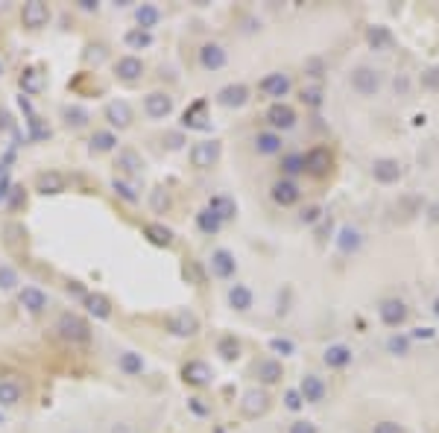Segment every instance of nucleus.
<instances>
[{
    "instance_id": "nucleus-1",
    "label": "nucleus",
    "mask_w": 439,
    "mask_h": 433,
    "mask_svg": "<svg viewBox=\"0 0 439 433\" xmlns=\"http://www.w3.org/2000/svg\"><path fill=\"white\" fill-rule=\"evenodd\" d=\"M56 331H59V337L68 343H76V346L91 343V328L83 317H76V313H62V317L56 319Z\"/></svg>"
},
{
    "instance_id": "nucleus-2",
    "label": "nucleus",
    "mask_w": 439,
    "mask_h": 433,
    "mask_svg": "<svg viewBox=\"0 0 439 433\" xmlns=\"http://www.w3.org/2000/svg\"><path fill=\"white\" fill-rule=\"evenodd\" d=\"M220 155H223V144L220 141H199L191 147V164L196 170H211L217 161H220Z\"/></svg>"
},
{
    "instance_id": "nucleus-3",
    "label": "nucleus",
    "mask_w": 439,
    "mask_h": 433,
    "mask_svg": "<svg viewBox=\"0 0 439 433\" xmlns=\"http://www.w3.org/2000/svg\"><path fill=\"white\" fill-rule=\"evenodd\" d=\"M351 88L361 97H375L378 91H381V73H378L375 68H369V65L354 68L351 71Z\"/></svg>"
},
{
    "instance_id": "nucleus-4",
    "label": "nucleus",
    "mask_w": 439,
    "mask_h": 433,
    "mask_svg": "<svg viewBox=\"0 0 439 433\" xmlns=\"http://www.w3.org/2000/svg\"><path fill=\"white\" fill-rule=\"evenodd\" d=\"M167 331L173 334V337H182V340L196 337V334H199V319H196V313H191V310H176L173 317L167 319Z\"/></svg>"
},
{
    "instance_id": "nucleus-5",
    "label": "nucleus",
    "mask_w": 439,
    "mask_h": 433,
    "mask_svg": "<svg viewBox=\"0 0 439 433\" xmlns=\"http://www.w3.org/2000/svg\"><path fill=\"white\" fill-rule=\"evenodd\" d=\"M270 410V396H267V389H246L243 392V398H241V413L246 419H258V416H264V413Z\"/></svg>"
},
{
    "instance_id": "nucleus-6",
    "label": "nucleus",
    "mask_w": 439,
    "mask_h": 433,
    "mask_svg": "<svg viewBox=\"0 0 439 433\" xmlns=\"http://www.w3.org/2000/svg\"><path fill=\"white\" fill-rule=\"evenodd\" d=\"M331 164H334V155L328 147H313L308 155H305V173L316 176V179H323V176L331 173Z\"/></svg>"
},
{
    "instance_id": "nucleus-7",
    "label": "nucleus",
    "mask_w": 439,
    "mask_h": 433,
    "mask_svg": "<svg viewBox=\"0 0 439 433\" xmlns=\"http://www.w3.org/2000/svg\"><path fill=\"white\" fill-rule=\"evenodd\" d=\"M296 121H299V117H296V109L287 106V103H282V100L272 103V106L267 109V123L272 126V132H278V129H282V132H284V129H293Z\"/></svg>"
},
{
    "instance_id": "nucleus-8",
    "label": "nucleus",
    "mask_w": 439,
    "mask_h": 433,
    "mask_svg": "<svg viewBox=\"0 0 439 433\" xmlns=\"http://www.w3.org/2000/svg\"><path fill=\"white\" fill-rule=\"evenodd\" d=\"M217 103L223 109H243L249 103V88L243 83H231L217 91Z\"/></svg>"
},
{
    "instance_id": "nucleus-9",
    "label": "nucleus",
    "mask_w": 439,
    "mask_h": 433,
    "mask_svg": "<svg viewBox=\"0 0 439 433\" xmlns=\"http://www.w3.org/2000/svg\"><path fill=\"white\" fill-rule=\"evenodd\" d=\"M270 196H272L275 205L290 208V205H296L299 200H302V190H299V185H296L293 179H278V182H272Z\"/></svg>"
},
{
    "instance_id": "nucleus-10",
    "label": "nucleus",
    "mask_w": 439,
    "mask_h": 433,
    "mask_svg": "<svg viewBox=\"0 0 439 433\" xmlns=\"http://www.w3.org/2000/svg\"><path fill=\"white\" fill-rule=\"evenodd\" d=\"M21 21H24V27H30V30L47 27V21H50V6L44 4V0H30V4H24V9H21Z\"/></svg>"
},
{
    "instance_id": "nucleus-11",
    "label": "nucleus",
    "mask_w": 439,
    "mask_h": 433,
    "mask_svg": "<svg viewBox=\"0 0 439 433\" xmlns=\"http://www.w3.org/2000/svg\"><path fill=\"white\" fill-rule=\"evenodd\" d=\"M103 114H106V121H109L112 129H129L132 121H135V111H132V106L126 100H112Z\"/></svg>"
},
{
    "instance_id": "nucleus-12",
    "label": "nucleus",
    "mask_w": 439,
    "mask_h": 433,
    "mask_svg": "<svg viewBox=\"0 0 439 433\" xmlns=\"http://www.w3.org/2000/svg\"><path fill=\"white\" fill-rule=\"evenodd\" d=\"M182 381L188 386H208L214 381V369L208 363H203V360H188L182 366Z\"/></svg>"
},
{
    "instance_id": "nucleus-13",
    "label": "nucleus",
    "mask_w": 439,
    "mask_h": 433,
    "mask_svg": "<svg viewBox=\"0 0 439 433\" xmlns=\"http://www.w3.org/2000/svg\"><path fill=\"white\" fill-rule=\"evenodd\" d=\"M144 111L152 117V121H164L173 111V97L164 94V91H152L144 97Z\"/></svg>"
},
{
    "instance_id": "nucleus-14",
    "label": "nucleus",
    "mask_w": 439,
    "mask_h": 433,
    "mask_svg": "<svg viewBox=\"0 0 439 433\" xmlns=\"http://www.w3.org/2000/svg\"><path fill=\"white\" fill-rule=\"evenodd\" d=\"M144 62H141V56H121L114 62V73H117V80L121 83H138L144 76Z\"/></svg>"
},
{
    "instance_id": "nucleus-15",
    "label": "nucleus",
    "mask_w": 439,
    "mask_h": 433,
    "mask_svg": "<svg viewBox=\"0 0 439 433\" xmlns=\"http://www.w3.org/2000/svg\"><path fill=\"white\" fill-rule=\"evenodd\" d=\"M378 317H381V322L387 328H398L407 319V305L402 299H384L381 307H378Z\"/></svg>"
},
{
    "instance_id": "nucleus-16",
    "label": "nucleus",
    "mask_w": 439,
    "mask_h": 433,
    "mask_svg": "<svg viewBox=\"0 0 439 433\" xmlns=\"http://www.w3.org/2000/svg\"><path fill=\"white\" fill-rule=\"evenodd\" d=\"M226 62H229V53L223 44L208 42V44L199 47V65L205 71H220V68H226Z\"/></svg>"
},
{
    "instance_id": "nucleus-17",
    "label": "nucleus",
    "mask_w": 439,
    "mask_h": 433,
    "mask_svg": "<svg viewBox=\"0 0 439 433\" xmlns=\"http://www.w3.org/2000/svg\"><path fill=\"white\" fill-rule=\"evenodd\" d=\"M65 188H68V179L59 170H44V173L35 176V190L42 196H56V193H62Z\"/></svg>"
},
{
    "instance_id": "nucleus-18",
    "label": "nucleus",
    "mask_w": 439,
    "mask_h": 433,
    "mask_svg": "<svg viewBox=\"0 0 439 433\" xmlns=\"http://www.w3.org/2000/svg\"><path fill=\"white\" fill-rule=\"evenodd\" d=\"M325 392H328V386L319 375H305L302 384H299V396L305 398V404H323Z\"/></svg>"
},
{
    "instance_id": "nucleus-19",
    "label": "nucleus",
    "mask_w": 439,
    "mask_h": 433,
    "mask_svg": "<svg viewBox=\"0 0 439 433\" xmlns=\"http://www.w3.org/2000/svg\"><path fill=\"white\" fill-rule=\"evenodd\" d=\"M372 176H375V182H381V185H395L398 179H402V164H398L395 159H375L372 161Z\"/></svg>"
},
{
    "instance_id": "nucleus-20",
    "label": "nucleus",
    "mask_w": 439,
    "mask_h": 433,
    "mask_svg": "<svg viewBox=\"0 0 439 433\" xmlns=\"http://www.w3.org/2000/svg\"><path fill=\"white\" fill-rule=\"evenodd\" d=\"M211 272L217 275V279H231V275L237 272L234 255L229 249H214L211 252Z\"/></svg>"
},
{
    "instance_id": "nucleus-21",
    "label": "nucleus",
    "mask_w": 439,
    "mask_h": 433,
    "mask_svg": "<svg viewBox=\"0 0 439 433\" xmlns=\"http://www.w3.org/2000/svg\"><path fill=\"white\" fill-rule=\"evenodd\" d=\"M258 88H261L267 97H287V94H290V88H293V83H290V76H287V73L275 71V73H267Z\"/></svg>"
},
{
    "instance_id": "nucleus-22",
    "label": "nucleus",
    "mask_w": 439,
    "mask_h": 433,
    "mask_svg": "<svg viewBox=\"0 0 439 433\" xmlns=\"http://www.w3.org/2000/svg\"><path fill=\"white\" fill-rule=\"evenodd\" d=\"M18 302H21V307L27 313H42V310H47V293L42 287H24L18 293Z\"/></svg>"
},
{
    "instance_id": "nucleus-23",
    "label": "nucleus",
    "mask_w": 439,
    "mask_h": 433,
    "mask_svg": "<svg viewBox=\"0 0 439 433\" xmlns=\"http://www.w3.org/2000/svg\"><path fill=\"white\" fill-rule=\"evenodd\" d=\"M255 375H258V381L261 384H278L284 378V366H282V360H275V358H264L261 363L255 366Z\"/></svg>"
},
{
    "instance_id": "nucleus-24",
    "label": "nucleus",
    "mask_w": 439,
    "mask_h": 433,
    "mask_svg": "<svg viewBox=\"0 0 439 433\" xmlns=\"http://www.w3.org/2000/svg\"><path fill=\"white\" fill-rule=\"evenodd\" d=\"M323 363H325L328 369H346V366L351 363V348L343 346V343L328 346V348L323 351Z\"/></svg>"
},
{
    "instance_id": "nucleus-25",
    "label": "nucleus",
    "mask_w": 439,
    "mask_h": 433,
    "mask_svg": "<svg viewBox=\"0 0 439 433\" xmlns=\"http://www.w3.org/2000/svg\"><path fill=\"white\" fill-rule=\"evenodd\" d=\"M144 238L152 243V246H162V249H170L173 246V228H167L164 223H147L144 226Z\"/></svg>"
},
{
    "instance_id": "nucleus-26",
    "label": "nucleus",
    "mask_w": 439,
    "mask_h": 433,
    "mask_svg": "<svg viewBox=\"0 0 439 433\" xmlns=\"http://www.w3.org/2000/svg\"><path fill=\"white\" fill-rule=\"evenodd\" d=\"M205 208H211V211H214V214H217L223 223H229V220H234V216H237V202L231 200V196H226V193H217V196H211Z\"/></svg>"
},
{
    "instance_id": "nucleus-27",
    "label": "nucleus",
    "mask_w": 439,
    "mask_h": 433,
    "mask_svg": "<svg viewBox=\"0 0 439 433\" xmlns=\"http://www.w3.org/2000/svg\"><path fill=\"white\" fill-rule=\"evenodd\" d=\"M83 305L88 307V313L94 319H109L112 317V302L103 296V293H85Z\"/></svg>"
},
{
    "instance_id": "nucleus-28",
    "label": "nucleus",
    "mask_w": 439,
    "mask_h": 433,
    "mask_svg": "<svg viewBox=\"0 0 439 433\" xmlns=\"http://www.w3.org/2000/svg\"><path fill=\"white\" fill-rule=\"evenodd\" d=\"M18 85H21V91L30 94V97L42 94L44 91V73L38 68H24V73L18 76Z\"/></svg>"
},
{
    "instance_id": "nucleus-29",
    "label": "nucleus",
    "mask_w": 439,
    "mask_h": 433,
    "mask_svg": "<svg viewBox=\"0 0 439 433\" xmlns=\"http://www.w3.org/2000/svg\"><path fill=\"white\" fill-rule=\"evenodd\" d=\"M252 302H255V296H252V290H249L246 284H231V287H229V305H231L237 313L252 310Z\"/></svg>"
},
{
    "instance_id": "nucleus-30",
    "label": "nucleus",
    "mask_w": 439,
    "mask_h": 433,
    "mask_svg": "<svg viewBox=\"0 0 439 433\" xmlns=\"http://www.w3.org/2000/svg\"><path fill=\"white\" fill-rule=\"evenodd\" d=\"M361 243H363V234H361V228H354V226H343L340 234H337V246H340L343 255L357 252V249H361Z\"/></svg>"
},
{
    "instance_id": "nucleus-31",
    "label": "nucleus",
    "mask_w": 439,
    "mask_h": 433,
    "mask_svg": "<svg viewBox=\"0 0 439 433\" xmlns=\"http://www.w3.org/2000/svg\"><path fill=\"white\" fill-rule=\"evenodd\" d=\"M114 147H117V135H114L112 129H97V132L91 135V141H88V150H91L94 155L112 152Z\"/></svg>"
},
{
    "instance_id": "nucleus-32",
    "label": "nucleus",
    "mask_w": 439,
    "mask_h": 433,
    "mask_svg": "<svg viewBox=\"0 0 439 433\" xmlns=\"http://www.w3.org/2000/svg\"><path fill=\"white\" fill-rule=\"evenodd\" d=\"M135 21H138V30H152L158 21H162V9H158L155 4H141L135 9Z\"/></svg>"
},
{
    "instance_id": "nucleus-33",
    "label": "nucleus",
    "mask_w": 439,
    "mask_h": 433,
    "mask_svg": "<svg viewBox=\"0 0 439 433\" xmlns=\"http://www.w3.org/2000/svg\"><path fill=\"white\" fill-rule=\"evenodd\" d=\"M117 167H121L124 173H129V176H138V173H144V159L135 150L124 147L121 152H117Z\"/></svg>"
},
{
    "instance_id": "nucleus-34",
    "label": "nucleus",
    "mask_w": 439,
    "mask_h": 433,
    "mask_svg": "<svg viewBox=\"0 0 439 433\" xmlns=\"http://www.w3.org/2000/svg\"><path fill=\"white\" fill-rule=\"evenodd\" d=\"M255 150L261 152V155H275V152H282V135L278 132H258L255 135Z\"/></svg>"
},
{
    "instance_id": "nucleus-35",
    "label": "nucleus",
    "mask_w": 439,
    "mask_h": 433,
    "mask_svg": "<svg viewBox=\"0 0 439 433\" xmlns=\"http://www.w3.org/2000/svg\"><path fill=\"white\" fill-rule=\"evenodd\" d=\"M117 366H121L124 375L135 378V375H141V372H144V358L138 351H124L121 358H117Z\"/></svg>"
},
{
    "instance_id": "nucleus-36",
    "label": "nucleus",
    "mask_w": 439,
    "mask_h": 433,
    "mask_svg": "<svg viewBox=\"0 0 439 433\" xmlns=\"http://www.w3.org/2000/svg\"><path fill=\"white\" fill-rule=\"evenodd\" d=\"M366 44L372 50H387L392 44V32L387 27H369L366 30Z\"/></svg>"
},
{
    "instance_id": "nucleus-37",
    "label": "nucleus",
    "mask_w": 439,
    "mask_h": 433,
    "mask_svg": "<svg viewBox=\"0 0 439 433\" xmlns=\"http://www.w3.org/2000/svg\"><path fill=\"white\" fill-rule=\"evenodd\" d=\"M196 226H199V231H203V234H217L220 228H223V220H220L211 208H203L196 214Z\"/></svg>"
},
{
    "instance_id": "nucleus-38",
    "label": "nucleus",
    "mask_w": 439,
    "mask_h": 433,
    "mask_svg": "<svg viewBox=\"0 0 439 433\" xmlns=\"http://www.w3.org/2000/svg\"><path fill=\"white\" fill-rule=\"evenodd\" d=\"M124 42H126L129 50H147V47H152V32L135 27V30H129V32L124 35Z\"/></svg>"
},
{
    "instance_id": "nucleus-39",
    "label": "nucleus",
    "mask_w": 439,
    "mask_h": 433,
    "mask_svg": "<svg viewBox=\"0 0 439 433\" xmlns=\"http://www.w3.org/2000/svg\"><path fill=\"white\" fill-rule=\"evenodd\" d=\"M112 190L121 196L124 202H129V205H135L138 200H141V193H138V188L132 185V182H126V179H112Z\"/></svg>"
},
{
    "instance_id": "nucleus-40",
    "label": "nucleus",
    "mask_w": 439,
    "mask_h": 433,
    "mask_svg": "<svg viewBox=\"0 0 439 433\" xmlns=\"http://www.w3.org/2000/svg\"><path fill=\"white\" fill-rule=\"evenodd\" d=\"M21 401V386L15 381H0V407H15Z\"/></svg>"
},
{
    "instance_id": "nucleus-41",
    "label": "nucleus",
    "mask_w": 439,
    "mask_h": 433,
    "mask_svg": "<svg viewBox=\"0 0 439 433\" xmlns=\"http://www.w3.org/2000/svg\"><path fill=\"white\" fill-rule=\"evenodd\" d=\"M62 117H65V123L68 126H73V129H79V126H85L88 123V111L83 109V106H65L62 109Z\"/></svg>"
},
{
    "instance_id": "nucleus-42",
    "label": "nucleus",
    "mask_w": 439,
    "mask_h": 433,
    "mask_svg": "<svg viewBox=\"0 0 439 433\" xmlns=\"http://www.w3.org/2000/svg\"><path fill=\"white\" fill-rule=\"evenodd\" d=\"M282 173L284 176H299V173H305V155L302 152H290L282 159Z\"/></svg>"
},
{
    "instance_id": "nucleus-43",
    "label": "nucleus",
    "mask_w": 439,
    "mask_h": 433,
    "mask_svg": "<svg viewBox=\"0 0 439 433\" xmlns=\"http://www.w3.org/2000/svg\"><path fill=\"white\" fill-rule=\"evenodd\" d=\"M150 208H152L155 214H167V211H170V193H167V188L150 190Z\"/></svg>"
},
{
    "instance_id": "nucleus-44",
    "label": "nucleus",
    "mask_w": 439,
    "mask_h": 433,
    "mask_svg": "<svg viewBox=\"0 0 439 433\" xmlns=\"http://www.w3.org/2000/svg\"><path fill=\"white\" fill-rule=\"evenodd\" d=\"M199 111H205V100H196V103L185 111V117H182V126H188V129H205V123L199 121Z\"/></svg>"
},
{
    "instance_id": "nucleus-45",
    "label": "nucleus",
    "mask_w": 439,
    "mask_h": 433,
    "mask_svg": "<svg viewBox=\"0 0 439 433\" xmlns=\"http://www.w3.org/2000/svg\"><path fill=\"white\" fill-rule=\"evenodd\" d=\"M217 351L223 354V360H237L241 358V343H237L234 337H223L217 343Z\"/></svg>"
},
{
    "instance_id": "nucleus-46",
    "label": "nucleus",
    "mask_w": 439,
    "mask_h": 433,
    "mask_svg": "<svg viewBox=\"0 0 439 433\" xmlns=\"http://www.w3.org/2000/svg\"><path fill=\"white\" fill-rule=\"evenodd\" d=\"M18 284H21V281H18V272H15L12 267H0V290L9 293V290H15Z\"/></svg>"
},
{
    "instance_id": "nucleus-47",
    "label": "nucleus",
    "mask_w": 439,
    "mask_h": 433,
    "mask_svg": "<svg viewBox=\"0 0 439 433\" xmlns=\"http://www.w3.org/2000/svg\"><path fill=\"white\" fill-rule=\"evenodd\" d=\"M83 59H85L88 65H100L106 59V44H88L85 53H83Z\"/></svg>"
},
{
    "instance_id": "nucleus-48",
    "label": "nucleus",
    "mask_w": 439,
    "mask_h": 433,
    "mask_svg": "<svg viewBox=\"0 0 439 433\" xmlns=\"http://www.w3.org/2000/svg\"><path fill=\"white\" fill-rule=\"evenodd\" d=\"M30 132H32V138H35V141H47V138H50V126H44L42 123V117H30Z\"/></svg>"
},
{
    "instance_id": "nucleus-49",
    "label": "nucleus",
    "mask_w": 439,
    "mask_h": 433,
    "mask_svg": "<svg viewBox=\"0 0 439 433\" xmlns=\"http://www.w3.org/2000/svg\"><path fill=\"white\" fill-rule=\"evenodd\" d=\"M302 100H305L308 106H313V109H319V106H323V88H319V85H311V88H302Z\"/></svg>"
},
{
    "instance_id": "nucleus-50",
    "label": "nucleus",
    "mask_w": 439,
    "mask_h": 433,
    "mask_svg": "<svg viewBox=\"0 0 439 433\" xmlns=\"http://www.w3.org/2000/svg\"><path fill=\"white\" fill-rule=\"evenodd\" d=\"M387 348H390V354H398V358H404V354L410 351V340H407V337H390V340H387Z\"/></svg>"
},
{
    "instance_id": "nucleus-51",
    "label": "nucleus",
    "mask_w": 439,
    "mask_h": 433,
    "mask_svg": "<svg viewBox=\"0 0 439 433\" xmlns=\"http://www.w3.org/2000/svg\"><path fill=\"white\" fill-rule=\"evenodd\" d=\"M270 348H272L275 354H282V358H287V354L296 351V346H293L287 337H272V340H270Z\"/></svg>"
},
{
    "instance_id": "nucleus-52",
    "label": "nucleus",
    "mask_w": 439,
    "mask_h": 433,
    "mask_svg": "<svg viewBox=\"0 0 439 433\" xmlns=\"http://www.w3.org/2000/svg\"><path fill=\"white\" fill-rule=\"evenodd\" d=\"M284 407H287V410H293V413L305 407V398L299 396V389H287V392H284Z\"/></svg>"
},
{
    "instance_id": "nucleus-53",
    "label": "nucleus",
    "mask_w": 439,
    "mask_h": 433,
    "mask_svg": "<svg viewBox=\"0 0 439 433\" xmlns=\"http://www.w3.org/2000/svg\"><path fill=\"white\" fill-rule=\"evenodd\" d=\"M319 216H323V208H319V205H308V208H302V214H299V220H302L305 226H313Z\"/></svg>"
},
{
    "instance_id": "nucleus-54",
    "label": "nucleus",
    "mask_w": 439,
    "mask_h": 433,
    "mask_svg": "<svg viewBox=\"0 0 439 433\" xmlns=\"http://www.w3.org/2000/svg\"><path fill=\"white\" fill-rule=\"evenodd\" d=\"M287 433H319L316 430V425L313 422H308V419H299V422H293L290 425V430Z\"/></svg>"
},
{
    "instance_id": "nucleus-55",
    "label": "nucleus",
    "mask_w": 439,
    "mask_h": 433,
    "mask_svg": "<svg viewBox=\"0 0 439 433\" xmlns=\"http://www.w3.org/2000/svg\"><path fill=\"white\" fill-rule=\"evenodd\" d=\"M372 433H404V427L398 425V422H378L372 427Z\"/></svg>"
},
{
    "instance_id": "nucleus-56",
    "label": "nucleus",
    "mask_w": 439,
    "mask_h": 433,
    "mask_svg": "<svg viewBox=\"0 0 439 433\" xmlns=\"http://www.w3.org/2000/svg\"><path fill=\"white\" fill-rule=\"evenodd\" d=\"M422 83L428 88H439V68H431L428 73H422Z\"/></svg>"
},
{
    "instance_id": "nucleus-57",
    "label": "nucleus",
    "mask_w": 439,
    "mask_h": 433,
    "mask_svg": "<svg viewBox=\"0 0 439 433\" xmlns=\"http://www.w3.org/2000/svg\"><path fill=\"white\" fill-rule=\"evenodd\" d=\"M0 132H15V121H12V114L0 109Z\"/></svg>"
},
{
    "instance_id": "nucleus-58",
    "label": "nucleus",
    "mask_w": 439,
    "mask_h": 433,
    "mask_svg": "<svg viewBox=\"0 0 439 433\" xmlns=\"http://www.w3.org/2000/svg\"><path fill=\"white\" fill-rule=\"evenodd\" d=\"M9 196H12V200H9V208L15 211L18 205H21V202H24V188H18V185H15V188L9 190Z\"/></svg>"
},
{
    "instance_id": "nucleus-59",
    "label": "nucleus",
    "mask_w": 439,
    "mask_h": 433,
    "mask_svg": "<svg viewBox=\"0 0 439 433\" xmlns=\"http://www.w3.org/2000/svg\"><path fill=\"white\" fill-rule=\"evenodd\" d=\"M188 407L196 413V416H208V413H211V410L203 404V398H191V401H188Z\"/></svg>"
},
{
    "instance_id": "nucleus-60",
    "label": "nucleus",
    "mask_w": 439,
    "mask_h": 433,
    "mask_svg": "<svg viewBox=\"0 0 439 433\" xmlns=\"http://www.w3.org/2000/svg\"><path fill=\"white\" fill-rule=\"evenodd\" d=\"M9 190H12V185H9V176H0V202L9 196Z\"/></svg>"
},
{
    "instance_id": "nucleus-61",
    "label": "nucleus",
    "mask_w": 439,
    "mask_h": 433,
    "mask_svg": "<svg viewBox=\"0 0 439 433\" xmlns=\"http://www.w3.org/2000/svg\"><path fill=\"white\" fill-rule=\"evenodd\" d=\"M76 6L83 9V12H97V9H100V4H97V0H79Z\"/></svg>"
},
{
    "instance_id": "nucleus-62",
    "label": "nucleus",
    "mask_w": 439,
    "mask_h": 433,
    "mask_svg": "<svg viewBox=\"0 0 439 433\" xmlns=\"http://www.w3.org/2000/svg\"><path fill=\"white\" fill-rule=\"evenodd\" d=\"M109 433H135V427H132V425H126V422H117Z\"/></svg>"
},
{
    "instance_id": "nucleus-63",
    "label": "nucleus",
    "mask_w": 439,
    "mask_h": 433,
    "mask_svg": "<svg viewBox=\"0 0 439 433\" xmlns=\"http://www.w3.org/2000/svg\"><path fill=\"white\" fill-rule=\"evenodd\" d=\"M433 313H436V319H439V296L433 299Z\"/></svg>"
},
{
    "instance_id": "nucleus-64",
    "label": "nucleus",
    "mask_w": 439,
    "mask_h": 433,
    "mask_svg": "<svg viewBox=\"0 0 439 433\" xmlns=\"http://www.w3.org/2000/svg\"><path fill=\"white\" fill-rule=\"evenodd\" d=\"M0 76H4V62H0Z\"/></svg>"
}]
</instances>
